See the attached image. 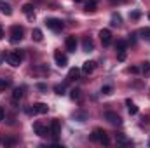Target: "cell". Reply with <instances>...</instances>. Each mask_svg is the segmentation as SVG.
<instances>
[{
  "mask_svg": "<svg viewBox=\"0 0 150 148\" xmlns=\"http://www.w3.org/2000/svg\"><path fill=\"white\" fill-rule=\"evenodd\" d=\"M54 92H56V94H59V96H63V94H65V85H63V84L54 85Z\"/></svg>",
  "mask_w": 150,
  "mask_h": 148,
  "instance_id": "obj_24",
  "label": "cell"
},
{
  "mask_svg": "<svg viewBox=\"0 0 150 148\" xmlns=\"http://www.w3.org/2000/svg\"><path fill=\"white\" fill-rule=\"evenodd\" d=\"M23 94H25V87H16V89H14V92H12V101H14V103H18V101L23 98Z\"/></svg>",
  "mask_w": 150,
  "mask_h": 148,
  "instance_id": "obj_14",
  "label": "cell"
},
{
  "mask_svg": "<svg viewBox=\"0 0 150 148\" xmlns=\"http://www.w3.org/2000/svg\"><path fill=\"white\" fill-rule=\"evenodd\" d=\"M54 61H56V65H58L59 68H65V66L68 65L67 56H65V54H61L59 51H56V52H54Z\"/></svg>",
  "mask_w": 150,
  "mask_h": 148,
  "instance_id": "obj_8",
  "label": "cell"
},
{
  "mask_svg": "<svg viewBox=\"0 0 150 148\" xmlns=\"http://www.w3.org/2000/svg\"><path fill=\"white\" fill-rule=\"evenodd\" d=\"M140 35H143V38L150 40V28H143V30L140 32Z\"/></svg>",
  "mask_w": 150,
  "mask_h": 148,
  "instance_id": "obj_27",
  "label": "cell"
},
{
  "mask_svg": "<svg viewBox=\"0 0 150 148\" xmlns=\"http://www.w3.org/2000/svg\"><path fill=\"white\" fill-rule=\"evenodd\" d=\"M100 38H101L103 45H110L112 44V33H110V30H101L100 32Z\"/></svg>",
  "mask_w": 150,
  "mask_h": 148,
  "instance_id": "obj_10",
  "label": "cell"
},
{
  "mask_svg": "<svg viewBox=\"0 0 150 148\" xmlns=\"http://www.w3.org/2000/svg\"><path fill=\"white\" fill-rule=\"evenodd\" d=\"M79 75H80V72H79L77 68H70V72H68V75H67V80H77Z\"/></svg>",
  "mask_w": 150,
  "mask_h": 148,
  "instance_id": "obj_18",
  "label": "cell"
},
{
  "mask_svg": "<svg viewBox=\"0 0 150 148\" xmlns=\"http://www.w3.org/2000/svg\"><path fill=\"white\" fill-rule=\"evenodd\" d=\"M2 59H4V54H2V52H0V63H2Z\"/></svg>",
  "mask_w": 150,
  "mask_h": 148,
  "instance_id": "obj_37",
  "label": "cell"
},
{
  "mask_svg": "<svg viewBox=\"0 0 150 148\" xmlns=\"http://www.w3.org/2000/svg\"><path fill=\"white\" fill-rule=\"evenodd\" d=\"M49 131H51V136L58 138V136L61 134V124H59V120H52V122H51V127H49Z\"/></svg>",
  "mask_w": 150,
  "mask_h": 148,
  "instance_id": "obj_9",
  "label": "cell"
},
{
  "mask_svg": "<svg viewBox=\"0 0 150 148\" xmlns=\"http://www.w3.org/2000/svg\"><path fill=\"white\" fill-rule=\"evenodd\" d=\"M80 98V89H74L72 91V99H79Z\"/></svg>",
  "mask_w": 150,
  "mask_h": 148,
  "instance_id": "obj_29",
  "label": "cell"
},
{
  "mask_svg": "<svg viewBox=\"0 0 150 148\" xmlns=\"http://www.w3.org/2000/svg\"><path fill=\"white\" fill-rule=\"evenodd\" d=\"M33 131H35V134L40 136V138H45L47 134H51L49 127H45V125H44V124H40V122H35V124H33Z\"/></svg>",
  "mask_w": 150,
  "mask_h": 148,
  "instance_id": "obj_5",
  "label": "cell"
},
{
  "mask_svg": "<svg viewBox=\"0 0 150 148\" xmlns=\"http://www.w3.org/2000/svg\"><path fill=\"white\" fill-rule=\"evenodd\" d=\"M126 105H127V110H129L131 115H136V113H138V106H136L131 99H127V101H126Z\"/></svg>",
  "mask_w": 150,
  "mask_h": 148,
  "instance_id": "obj_19",
  "label": "cell"
},
{
  "mask_svg": "<svg viewBox=\"0 0 150 148\" xmlns=\"http://www.w3.org/2000/svg\"><path fill=\"white\" fill-rule=\"evenodd\" d=\"M120 21H122V19H120V16H119V14H113V16H112V26H119V25H120Z\"/></svg>",
  "mask_w": 150,
  "mask_h": 148,
  "instance_id": "obj_25",
  "label": "cell"
},
{
  "mask_svg": "<svg viewBox=\"0 0 150 148\" xmlns=\"http://www.w3.org/2000/svg\"><path fill=\"white\" fill-rule=\"evenodd\" d=\"M142 72H143V75H145V77H149V75H150V63H149V61H147V63H143Z\"/></svg>",
  "mask_w": 150,
  "mask_h": 148,
  "instance_id": "obj_26",
  "label": "cell"
},
{
  "mask_svg": "<svg viewBox=\"0 0 150 148\" xmlns=\"http://www.w3.org/2000/svg\"><path fill=\"white\" fill-rule=\"evenodd\" d=\"M65 45H67V49H68L70 52H75V49H77V38H75L74 35L67 37V40H65Z\"/></svg>",
  "mask_w": 150,
  "mask_h": 148,
  "instance_id": "obj_12",
  "label": "cell"
},
{
  "mask_svg": "<svg viewBox=\"0 0 150 148\" xmlns=\"http://www.w3.org/2000/svg\"><path fill=\"white\" fill-rule=\"evenodd\" d=\"M9 85H11V80L9 78H0V91H5Z\"/></svg>",
  "mask_w": 150,
  "mask_h": 148,
  "instance_id": "obj_23",
  "label": "cell"
},
{
  "mask_svg": "<svg viewBox=\"0 0 150 148\" xmlns=\"http://www.w3.org/2000/svg\"><path fill=\"white\" fill-rule=\"evenodd\" d=\"M131 18H133V19H138V18H140V12H133Z\"/></svg>",
  "mask_w": 150,
  "mask_h": 148,
  "instance_id": "obj_34",
  "label": "cell"
},
{
  "mask_svg": "<svg viewBox=\"0 0 150 148\" xmlns=\"http://www.w3.org/2000/svg\"><path fill=\"white\" fill-rule=\"evenodd\" d=\"M94 68H96V63H94V61H86V63L82 65V72H84L86 75L93 73V72H94Z\"/></svg>",
  "mask_w": 150,
  "mask_h": 148,
  "instance_id": "obj_13",
  "label": "cell"
},
{
  "mask_svg": "<svg viewBox=\"0 0 150 148\" xmlns=\"http://www.w3.org/2000/svg\"><path fill=\"white\" fill-rule=\"evenodd\" d=\"M112 85H103V87H101V92H103V94H112Z\"/></svg>",
  "mask_w": 150,
  "mask_h": 148,
  "instance_id": "obj_28",
  "label": "cell"
},
{
  "mask_svg": "<svg viewBox=\"0 0 150 148\" xmlns=\"http://www.w3.org/2000/svg\"><path fill=\"white\" fill-rule=\"evenodd\" d=\"M4 143H5V145H16V140H12V138H9V140H5Z\"/></svg>",
  "mask_w": 150,
  "mask_h": 148,
  "instance_id": "obj_33",
  "label": "cell"
},
{
  "mask_svg": "<svg viewBox=\"0 0 150 148\" xmlns=\"http://www.w3.org/2000/svg\"><path fill=\"white\" fill-rule=\"evenodd\" d=\"M117 143H120V145H131V141L124 134H117Z\"/></svg>",
  "mask_w": 150,
  "mask_h": 148,
  "instance_id": "obj_21",
  "label": "cell"
},
{
  "mask_svg": "<svg viewBox=\"0 0 150 148\" xmlns=\"http://www.w3.org/2000/svg\"><path fill=\"white\" fill-rule=\"evenodd\" d=\"M23 58H25V54L21 51H14V52H9L7 54V61H9L11 66H19L21 61H23Z\"/></svg>",
  "mask_w": 150,
  "mask_h": 148,
  "instance_id": "obj_2",
  "label": "cell"
},
{
  "mask_svg": "<svg viewBox=\"0 0 150 148\" xmlns=\"http://www.w3.org/2000/svg\"><path fill=\"white\" fill-rule=\"evenodd\" d=\"M82 49H84L86 52H91V51L94 49V42H93V38L91 37H84L82 38Z\"/></svg>",
  "mask_w": 150,
  "mask_h": 148,
  "instance_id": "obj_11",
  "label": "cell"
},
{
  "mask_svg": "<svg viewBox=\"0 0 150 148\" xmlns=\"http://www.w3.org/2000/svg\"><path fill=\"white\" fill-rule=\"evenodd\" d=\"M149 19H150V14H149Z\"/></svg>",
  "mask_w": 150,
  "mask_h": 148,
  "instance_id": "obj_39",
  "label": "cell"
},
{
  "mask_svg": "<svg viewBox=\"0 0 150 148\" xmlns=\"http://www.w3.org/2000/svg\"><path fill=\"white\" fill-rule=\"evenodd\" d=\"M127 72H129V73H138V72H140V68H138V66H131Z\"/></svg>",
  "mask_w": 150,
  "mask_h": 148,
  "instance_id": "obj_31",
  "label": "cell"
},
{
  "mask_svg": "<svg viewBox=\"0 0 150 148\" xmlns=\"http://www.w3.org/2000/svg\"><path fill=\"white\" fill-rule=\"evenodd\" d=\"M23 12H25L30 19H33V5H32V4H25V5H23Z\"/></svg>",
  "mask_w": 150,
  "mask_h": 148,
  "instance_id": "obj_16",
  "label": "cell"
},
{
  "mask_svg": "<svg viewBox=\"0 0 150 148\" xmlns=\"http://www.w3.org/2000/svg\"><path fill=\"white\" fill-rule=\"evenodd\" d=\"M5 118V110H4V106H0V122Z\"/></svg>",
  "mask_w": 150,
  "mask_h": 148,
  "instance_id": "obj_32",
  "label": "cell"
},
{
  "mask_svg": "<svg viewBox=\"0 0 150 148\" xmlns=\"http://www.w3.org/2000/svg\"><path fill=\"white\" fill-rule=\"evenodd\" d=\"M23 35H25V30H23L19 25H14V26L11 28V42H12V44L21 42V40H23Z\"/></svg>",
  "mask_w": 150,
  "mask_h": 148,
  "instance_id": "obj_4",
  "label": "cell"
},
{
  "mask_svg": "<svg viewBox=\"0 0 150 148\" xmlns=\"http://www.w3.org/2000/svg\"><path fill=\"white\" fill-rule=\"evenodd\" d=\"M0 38H4V28H2V25H0Z\"/></svg>",
  "mask_w": 150,
  "mask_h": 148,
  "instance_id": "obj_36",
  "label": "cell"
},
{
  "mask_svg": "<svg viewBox=\"0 0 150 148\" xmlns=\"http://www.w3.org/2000/svg\"><path fill=\"white\" fill-rule=\"evenodd\" d=\"M98 2H100V0H87V4H86V11H87V12H94Z\"/></svg>",
  "mask_w": 150,
  "mask_h": 148,
  "instance_id": "obj_17",
  "label": "cell"
},
{
  "mask_svg": "<svg viewBox=\"0 0 150 148\" xmlns=\"http://www.w3.org/2000/svg\"><path fill=\"white\" fill-rule=\"evenodd\" d=\"M47 110H49V106L45 103H35L33 108H26V113H30V115H33V113H47Z\"/></svg>",
  "mask_w": 150,
  "mask_h": 148,
  "instance_id": "obj_6",
  "label": "cell"
},
{
  "mask_svg": "<svg viewBox=\"0 0 150 148\" xmlns=\"http://www.w3.org/2000/svg\"><path fill=\"white\" fill-rule=\"evenodd\" d=\"M117 59H119V61H124V59H126V51H120V52L117 54Z\"/></svg>",
  "mask_w": 150,
  "mask_h": 148,
  "instance_id": "obj_30",
  "label": "cell"
},
{
  "mask_svg": "<svg viewBox=\"0 0 150 148\" xmlns=\"http://www.w3.org/2000/svg\"><path fill=\"white\" fill-rule=\"evenodd\" d=\"M45 26H47L49 30H52V32H61L65 25H63V21L58 19V18H47V19H45Z\"/></svg>",
  "mask_w": 150,
  "mask_h": 148,
  "instance_id": "obj_3",
  "label": "cell"
},
{
  "mask_svg": "<svg viewBox=\"0 0 150 148\" xmlns=\"http://www.w3.org/2000/svg\"><path fill=\"white\" fill-rule=\"evenodd\" d=\"M74 2H82V0H74Z\"/></svg>",
  "mask_w": 150,
  "mask_h": 148,
  "instance_id": "obj_38",
  "label": "cell"
},
{
  "mask_svg": "<svg viewBox=\"0 0 150 148\" xmlns=\"http://www.w3.org/2000/svg\"><path fill=\"white\" fill-rule=\"evenodd\" d=\"M37 87H38V89H40V91H45V85H44V84H38Z\"/></svg>",
  "mask_w": 150,
  "mask_h": 148,
  "instance_id": "obj_35",
  "label": "cell"
},
{
  "mask_svg": "<svg viewBox=\"0 0 150 148\" xmlns=\"http://www.w3.org/2000/svg\"><path fill=\"white\" fill-rule=\"evenodd\" d=\"M0 11H2V14H5V16H11V14H12V7H11V4H7V2H0Z\"/></svg>",
  "mask_w": 150,
  "mask_h": 148,
  "instance_id": "obj_15",
  "label": "cell"
},
{
  "mask_svg": "<svg viewBox=\"0 0 150 148\" xmlns=\"http://www.w3.org/2000/svg\"><path fill=\"white\" fill-rule=\"evenodd\" d=\"M32 38H33V40H35V42H42V32H40V30H38V28H35V30H33V32H32Z\"/></svg>",
  "mask_w": 150,
  "mask_h": 148,
  "instance_id": "obj_20",
  "label": "cell"
},
{
  "mask_svg": "<svg viewBox=\"0 0 150 148\" xmlns=\"http://www.w3.org/2000/svg\"><path fill=\"white\" fill-rule=\"evenodd\" d=\"M91 140H94V141H98L101 145H110V140H108V136H107V132L103 129H94L93 134H91Z\"/></svg>",
  "mask_w": 150,
  "mask_h": 148,
  "instance_id": "obj_1",
  "label": "cell"
},
{
  "mask_svg": "<svg viewBox=\"0 0 150 148\" xmlns=\"http://www.w3.org/2000/svg\"><path fill=\"white\" fill-rule=\"evenodd\" d=\"M115 51H117V52L126 51V42H124V40H117V44H115Z\"/></svg>",
  "mask_w": 150,
  "mask_h": 148,
  "instance_id": "obj_22",
  "label": "cell"
},
{
  "mask_svg": "<svg viewBox=\"0 0 150 148\" xmlns=\"http://www.w3.org/2000/svg\"><path fill=\"white\" fill-rule=\"evenodd\" d=\"M105 118H107L112 125H120V124H122L120 115H117L115 111H107V113H105Z\"/></svg>",
  "mask_w": 150,
  "mask_h": 148,
  "instance_id": "obj_7",
  "label": "cell"
}]
</instances>
